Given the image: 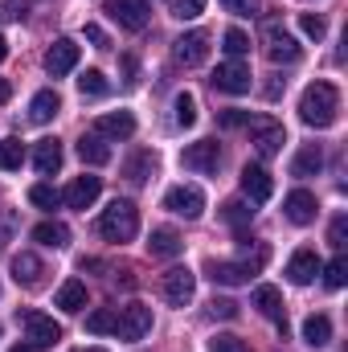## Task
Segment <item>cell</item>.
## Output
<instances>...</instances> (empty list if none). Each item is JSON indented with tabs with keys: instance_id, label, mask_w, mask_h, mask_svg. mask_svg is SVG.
Masks as SVG:
<instances>
[{
	"instance_id": "cell-14",
	"label": "cell",
	"mask_w": 348,
	"mask_h": 352,
	"mask_svg": "<svg viewBox=\"0 0 348 352\" xmlns=\"http://www.w3.org/2000/svg\"><path fill=\"white\" fill-rule=\"evenodd\" d=\"M78 58H83V50H78L70 37H58V41L45 50V70H50L54 78H66V74L78 66Z\"/></svg>"
},
{
	"instance_id": "cell-4",
	"label": "cell",
	"mask_w": 348,
	"mask_h": 352,
	"mask_svg": "<svg viewBox=\"0 0 348 352\" xmlns=\"http://www.w3.org/2000/svg\"><path fill=\"white\" fill-rule=\"evenodd\" d=\"M262 263H266V246H259L254 258H238V263H217V258H213V263H209V278L221 283V287H238V283H250L262 270Z\"/></svg>"
},
{
	"instance_id": "cell-33",
	"label": "cell",
	"mask_w": 348,
	"mask_h": 352,
	"mask_svg": "<svg viewBox=\"0 0 348 352\" xmlns=\"http://www.w3.org/2000/svg\"><path fill=\"white\" fill-rule=\"evenodd\" d=\"M320 270H324V283H328V291H340V287L348 283V258H345V254H336L332 263L320 266Z\"/></svg>"
},
{
	"instance_id": "cell-46",
	"label": "cell",
	"mask_w": 348,
	"mask_h": 352,
	"mask_svg": "<svg viewBox=\"0 0 348 352\" xmlns=\"http://www.w3.org/2000/svg\"><path fill=\"white\" fill-rule=\"evenodd\" d=\"M87 41L90 45H98V50H107V33H102L98 25H87Z\"/></svg>"
},
{
	"instance_id": "cell-36",
	"label": "cell",
	"mask_w": 348,
	"mask_h": 352,
	"mask_svg": "<svg viewBox=\"0 0 348 352\" xmlns=\"http://www.w3.org/2000/svg\"><path fill=\"white\" fill-rule=\"evenodd\" d=\"M78 90L90 94V98H102V94L111 90V82H107V74H102V70H87V74L78 78Z\"/></svg>"
},
{
	"instance_id": "cell-50",
	"label": "cell",
	"mask_w": 348,
	"mask_h": 352,
	"mask_svg": "<svg viewBox=\"0 0 348 352\" xmlns=\"http://www.w3.org/2000/svg\"><path fill=\"white\" fill-rule=\"evenodd\" d=\"M0 250H4V230H0Z\"/></svg>"
},
{
	"instance_id": "cell-42",
	"label": "cell",
	"mask_w": 348,
	"mask_h": 352,
	"mask_svg": "<svg viewBox=\"0 0 348 352\" xmlns=\"http://www.w3.org/2000/svg\"><path fill=\"white\" fill-rule=\"evenodd\" d=\"M246 119H250V111H238V107H230V111H221V115H217V123H221L226 131H234V127H246Z\"/></svg>"
},
{
	"instance_id": "cell-2",
	"label": "cell",
	"mask_w": 348,
	"mask_h": 352,
	"mask_svg": "<svg viewBox=\"0 0 348 352\" xmlns=\"http://www.w3.org/2000/svg\"><path fill=\"white\" fill-rule=\"evenodd\" d=\"M98 234L107 242H131L140 234V209L131 201H111L98 217Z\"/></svg>"
},
{
	"instance_id": "cell-28",
	"label": "cell",
	"mask_w": 348,
	"mask_h": 352,
	"mask_svg": "<svg viewBox=\"0 0 348 352\" xmlns=\"http://www.w3.org/2000/svg\"><path fill=\"white\" fill-rule=\"evenodd\" d=\"M78 156H83V164H107L111 160V144L102 140V135H94V131H87L83 140H78Z\"/></svg>"
},
{
	"instance_id": "cell-26",
	"label": "cell",
	"mask_w": 348,
	"mask_h": 352,
	"mask_svg": "<svg viewBox=\"0 0 348 352\" xmlns=\"http://www.w3.org/2000/svg\"><path fill=\"white\" fill-rule=\"evenodd\" d=\"M33 242L50 246V250H66L70 246V230L62 221H41V226H33Z\"/></svg>"
},
{
	"instance_id": "cell-3",
	"label": "cell",
	"mask_w": 348,
	"mask_h": 352,
	"mask_svg": "<svg viewBox=\"0 0 348 352\" xmlns=\"http://www.w3.org/2000/svg\"><path fill=\"white\" fill-rule=\"evenodd\" d=\"M246 127H250V144H254V152H259L262 160H270V156L283 152V144H287V127H283L279 119H270V115H254V119H246Z\"/></svg>"
},
{
	"instance_id": "cell-25",
	"label": "cell",
	"mask_w": 348,
	"mask_h": 352,
	"mask_svg": "<svg viewBox=\"0 0 348 352\" xmlns=\"http://www.w3.org/2000/svg\"><path fill=\"white\" fill-rule=\"evenodd\" d=\"M58 111H62L58 90H37V94H33V102H29V119H33V123H50Z\"/></svg>"
},
{
	"instance_id": "cell-32",
	"label": "cell",
	"mask_w": 348,
	"mask_h": 352,
	"mask_svg": "<svg viewBox=\"0 0 348 352\" xmlns=\"http://www.w3.org/2000/svg\"><path fill=\"white\" fill-rule=\"evenodd\" d=\"M21 164H25V144L12 140V135L0 140V168H4V173H17Z\"/></svg>"
},
{
	"instance_id": "cell-10",
	"label": "cell",
	"mask_w": 348,
	"mask_h": 352,
	"mask_svg": "<svg viewBox=\"0 0 348 352\" xmlns=\"http://www.w3.org/2000/svg\"><path fill=\"white\" fill-rule=\"evenodd\" d=\"M180 164L188 168V173H217V164H221V148H217V140H197V144H188L184 152H180Z\"/></svg>"
},
{
	"instance_id": "cell-47",
	"label": "cell",
	"mask_w": 348,
	"mask_h": 352,
	"mask_svg": "<svg viewBox=\"0 0 348 352\" xmlns=\"http://www.w3.org/2000/svg\"><path fill=\"white\" fill-rule=\"evenodd\" d=\"M8 94H12V87H8V82L0 78V102H8Z\"/></svg>"
},
{
	"instance_id": "cell-49",
	"label": "cell",
	"mask_w": 348,
	"mask_h": 352,
	"mask_svg": "<svg viewBox=\"0 0 348 352\" xmlns=\"http://www.w3.org/2000/svg\"><path fill=\"white\" fill-rule=\"evenodd\" d=\"M12 352H37V349H33V344H17Z\"/></svg>"
},
{
	"instance_id": "cell-37",
	"label": "cell",
	"mask_w": 348,
	"mask_h": 352,
	"mask_svg": "<svg viewBox=\"0 0 348 352\" xmlns=\"http://www.w3.org/2000/svg\"><path fill=\"white\" fill-rule=\"evenodd\" d=\"M87 332L102 336V332H115V307H98L87 316Z\"/></svg>"
},
{
	"instance_id": "cell-39",
	"label": "cell",
	"mask_w": 348,
	"mask_h": 352,
	"mask_svg": "<svg viewBox=\"0 0 348 352\" xmlns=\"http://www.w3.org/2000/svg\"><path fill=\"white\" fill-rule=\"evenodd\" d=\"M221 41H226V54H230V58L250 54V37H246L242 29H226V37H221Z\"/></svg>"
},
{
	"instance_id": "cell-12",
	"label": "cell",
	"mask_w": 348,
	"mask_h": 352,
	"mask_svg": "<svg viewBox=\"0 0 348 352\" xmlns=\"http://www.w3.org/2000/svg\"><path fill=\"white\" fill-rule=\"evenodd\" d=\"M250 66L242 62V58H230V62H221L217 70H213V87L221 90V94H246L250 90Z\"/></svg>"
},
{
	"instance_id": "cell-51",
	"label": "cell",
	"mask_w": 348,
	"mask_h": 352,
	"mask_svg": "<svg viewBox=\"0 0 348 352\" xmlns=\"http://www.w3.org/2000/svg\"><path fill=\"white\" fill-rule=\"evenodd\" d=\"M87 352H107V349H87Z\"/></svg>"
},
{
	"instance_id": "cell-11",
	"label": "cell",
	"mask_w": 348,
	"mask_h": 352,
	"mask_svg": "<svg viewBox=\"0 0 348 352\" xmlns=\"http://www.w3.org/2000/svg\"><path fill=\"white\" fill-rule=\"evenodd\" d=\"M160 291H164V299H168L173 307H184V303L197 295V274H193L188 266H173V270H164Z\"/></svg>"
},
{
	"instance_id": "cell-18",
	"label": "cell",
	"mask_w": 348,
	"mask_h": 352,
	"mask_svg": "<svg viewBox=\"0 0 348 352\" xmlns=\"http://www.w3.org/2000/svg\"><path fill=\"white\" fill-rule=\"evenodd\" d=\"M320 266H324V263H320V254L303 246V250H295V254H291V263H287V278H291L295 287H307V283L320 274Z\"/></svg>"
},
{
	"instance_id": "cell-21",
	"label": "cell",
	"mask_w": 348,
	"mask_h": 352,
	"mask_svg": "<svg viewBox=\"0 0 348 352\" xmlns=\"http://www.w3.org/2000/svg\"><path fill=\"white\" fill-rule=\"evenodd\" d=\"M180 250H184V242H180L176 230H168V226L152 230V238H148V254H152V258H176Z\"/></svg>"
},
{
	"instance_id": "cell-45",
	"label": "cell",
	"mask_w": 348,
	"mask_h": 352,
	"mask_svg": "<svg viewBox=\"0 0 348 352\" xmlns=\"http://www.w3.org/2000/svg\"><path fill=\"white\" fill-rule=\"evenodd\" d=\"M230 12H238V16H250L254 8H259V0H221Z\"/></svg>"
},
{
	"instance_id": "cell-31",
	"label": "cell",
	"mask_w": 348,
	"mask_h": 352,
	"mask_svg": "<svg viewBox=\"0 0 348 352\" xmlns=\"http://www.w3.org/2000/svg\"><path fill=\"white\" fill-rule=\"evenodd\" d=\"M173 119H176V127H193L197 123V98L188 90H180L173 98Z\"/></svg>"
},
{
	"instance_id": "cell-5",
	"label": "cell",
	"mask_w": 348,
	"mask_h": 352,
	"mask_svg": "<svg viewBox=\"0 0 348 352\" xmlns=\"http://www.w3.org/2000/svg\"><path fill=\"white\" fill-rule=\"evenodd\" d=\"M152 332V307L144 303H127V307H115V336L119 340H144Z\"/></svg>"
},
{
	"instance_id": "cell-30",
	"label": "cell",
	"mask_w": 348,
	"mask_h": 352,
	"mask_svg": "<svg viewBox=\"0 0 348 352\" xmlns=\"http://www.w3.org/2000/svg\"><path fill=\"white\" fill-rule=\"evenodd\" d=\"M123 173H127L131 184H144L148 176L156 173V156H152V152H135V156L127 160V168H123Z\"/></svg>"
},
{
	"instance_id": "cell-41",
	"label": "cell",
	"mask_w": 348,
	"mask_h": 352,
	"mask_svg": "<svg viewBox=\"0 0 348 352\" xmlns=\"http://www.w3.org/2000/svg\"><path fill=\"white\" fill-rule=\"evenodd\" d=\"M209 316H213V320H234V316H238V303L213 295V299H209Z\"/></svg>"
},
{
	"instance_id": "cell-15",
	"label": "cell",
	"mask_w": 348,
	"mask_h": 352,
	"mask_svg": "<svg viewBox=\"0 0 348 352\" xmlns=\"http://www.w3.org/2000/svg\"><path fill=\"white\" fill-rule=\"evenodd\" d=\"M283 213H287V221H291V226H312V221H316V213H320V201H316V192L295 188V192H287Z\"/></svg>"
},
{
	"instance_id": "cell-24",
	"label": "cell",
	"mask_w": 348,
	"mask_h": 352,
	"mask_svg": "<svg viewBox=\"0 0 348 352\" xmlns=\"http://www.w3.org/2000/svg\"><path fill=\"white\" fill-rule=\"evenodd\" d=\"M33 164H37L41 176H54L62 168V144H58V140H41V144L33 148Z\"/></svg>"
},
{
	"instance_id": "cell-34",
	"label": "cell",
	"mask_w": 348,
	"mask_h": 352,
	"mask_svg": "<svg viewBox=\"0 0 348 352\" xmlns=\"http://www.w3.org/2000/svg\"><path fill=\"white\" fill-rule=\"evenodd\" d=\"M29 201H33L37 209H58V205H62V192H58L54 184H33V188H29Z\"/></svg>"
},
{
	"instance_id": "cell-40",
	"label": "cell",
	"mask_w": 348,
	"mask_h": 352,
	"mask_svg": "<svg viewBox=\"0 0 348 352\" xmlns=\"http://www.w3.org/2000/svg\"><path fill=\"white\" fill-rule=\"evenodd\" d=\"M205 12V0H173V16L176 21H197Z\"/></svg>"
},
{
	"instance_id": "cell-38",
	"label": "cell",
	"mask_w": 348,
	"mask_h": 352,
	"mask_svg": "<svg viewBox=\"0 0 348 352\" xmlns=\"http://www.w3.org/2000/svg\"><path fill=\"white\" fill-rule=\"evenodd\" d=\"M299 29H303V37H312V41H324V33H328V21H324L320 12H303V16H299Z\"/></svg>"
},
{
	"instance_id": "cell-20",
	"label": "cell",
	"mask_w": 348,
	"mask_h": 352,
	"mask_svg": "<svg viewBox=\"0 0 348 352\" xmlns=\"http://www.w3.org/2000/svg\"><path fill=\"white\" fill-rule=\"evenodd\" d=\"M254 307H259V316L274 320V324L287 332V311H283V295H279V287H259V291H254Z\"/></svg>"
},
{
	"instance_id": "cell-22",
	"label": "cell",
	"mask_w": 348,
	"mask_h": 352,
	"mask_svg": "<svg viewBox=\"0 0 348 352\" xmlns=\"http://www.w3.org/2000/svg\"><path fill=\"white\" fill-rule=\"evenodd\" d=\"M41 274H45V266H41L37 254H29V250L12 254V278H17L21 287H37V283H41Z\"/></svg>"
},
{
	"instance_id": "cell-29",
	"label": "cell",
	"mask_w": 348,
	"mask_h": 352,
	"mask_svg": "<svg viewBox=\"0 0 348 352\" xmlns=\"http://www.w3.org/2000/svg\"><path fill=\"white\" fill-rule=\"evenodd\" d=\"M324 168V152H320V144H307L295 160H291V176H316Z\"/></svg>"
},
{
	"instance_id": "cell-1",
	"label": "cell",
	"mask_w": 348,
	"mask_h": 352,
	"mask_svg": "<svg viewBox=\"0 0 348 352\" xmlns=\"http://www.w3.org/2000/svg\"><path fill=\"white\" fill-rule=\"evenodd\" d=\"M336 115H340V90L332 87V82H312V87L303 90V98H299V119H303L307 127L324 131V127L336 123Z\"/></svg>"
},
{
	"instance_id": "cell-9",
	"label": "cell",
	"mask_w": 348,
	"mask_h": 352,
	"mask_svg": "<svg viewBox=\"0 0 348 352\" xmlns=\"http://www.w3.org/2000/svg\"><path fill=\"white\" fill-rule=\"evenodd\" d=\"M262 41H266V58H270L274 66H291V62H299V54H303V50H299V41H295L283 25H274V21L266 25Z\"/></svg>"
},
{
	"instance_id": "cell-43",
	"label": "cell",
	"mask_w": 348,
	"mask_h": 352,
	"mask_svg": "<svg viewBox=\"0 0 348 352\" xmlns=\"http://www.w3.org/2000/svg\"><path fill=\"white\" fill-rule=\"evenodd\" d=\"M209 352H250V349H246V340H238V336H213Z\"/></svg>"
},
{
	"instance_id": "cell-8",
	"label": "cell",
	"mask_w": 348,
	"mask_h": 352,
	"mask_svg": "<svg viewBox=\"0 0 348 352\" xmlns=\"http://www.w3.org/2000/svg\"><path fill=\"white\" fill-rule=\"evenodd\" d=\"M102 12H107L119 29H131V33H140V29L148 25V16H152L148 0H102Z\"/></svg>"
},
{
	"instance_id": "cell-48",
	"label": "cell",
	"mask_w": 348,
	"mask_h": 352,
	"mask_svg": "<svg viewBox=\"0 0 348 352\" xmlns=\"http://www.w3.org/2000/svg\"><path fill=\"white\" fill-rule=\"evenodd\" d=\"M4 58H8V41L0 37V62H4Z\"/></svg>"
},
{
	"instance_id": "cell-23",
	"label": "cell",
	"mask_w": 348,
	"mask_h": 352,
	"mask_svg": "<svg viewBox=\"0 0 348 352\" xmlns=\"http://www.w3.org/2000/svg\"><path fill=\"white\" fill-rule=\"evenodd\" d=\"M54 303H58L62 311H70V316L83 311V307H87V283H83V278H66V283L58 287V299H54Z\"/></svg>"
},
{
	"instance_id": "cell-7",
	"label": "cell",
	"mask_w": 348,
	"mask_h": 352,
	"mask_svg": "<svg viewBox=\"0 0 348 352\" xmlns=\"http://www.w3.org/2000/svg\"><path fill=\"white\" fill-rule=\"evenodd\" d=\"M164 209L176 213V217H184V221H197L205 213V192L197 184H173L164 192Z\"/></svg>"
},
{
	"instance_id": "cell-16",
	"label": "cell",
	"mask_w": 348,
	"mask_h": 352,
	"mask_svg": "<svg viewBox=\"0 0 348 352\" xmlns=\"http://www.w3.org/2000/svg\"><path fill=\"white\" fill-rule=\"evenodd\" d=\"M98 192H102V176H74L70 180V188L62 192V201L70 205V209H90L94 201H98Z\"/></svg>"
},
{
	"instance_id": "cell-13",
	"label": "cell",
	"mask_w": 348,
	"mask_h": 352,
	"mask_svg": "<svg viewBox=\"0 0 348 352\" xmlns=\"http://www.w3.org/2000/svg\"><path fill=\"white\" fill-rule=\"evenodd\" d=\"M209 58V33H201V29H193V33H184V37H176L173 41V62L176 66H201Z\"/></svg>"
},
{
	"instance_id": "cell-6",
	"label": "cell",
	"mask_w": 348,
	"mask_h": 352,
	"mask_svg": "<svg viewBox=\"0 0 348 352\" xmlns=\"http://www.w3.org/2000/svg\"><path fill=\"white\" fill-rule=\"evenodd\" d=\"M21 328H25V340L33 349H54L62 340V324H54V316H41V311H21L17 316Z\"/></svg>"
},
{
	"instance_id": "cell-17",
	"label": "cell",
	"mask_w": 348,
	"mask_h": 352,
	"mask_svg": "<svg viewBox=\"0 0 348 352\" xmlns=\"http://www.w3.org/2000/svg\"><path fill=\"white\" fill-rule=\"evenodd\" d=\"M94 135H102V140H131V135H135V115H131V111L98 115V119H94Z\"/></svg>"
},
{
	"instance_id": "cell-35",
	"label": "cell",
	"mask_w": 348,
	"mask_h": 352,
	"mask_svg": "<svg viewBox=\"0 0 348 352\" xmlns=\"http://www.w3.org/2000/svg\"><path fill=\"white\" fill-rule=\"evenodd\" d=\"M221 217H226L230 226H238V230H242V226H250L254 209H250L246 201H226V205H221Z\"/></svg>"
},
{
	"instance_id": "cell-27",
	"label": "cell",
	"mask_w": 348,
	"mask_h": 352,
	"mask_svg": "<svg viewBox=\"0 0 348 352\" xmlns=\"http://www.w3.org/2000/svg\"><path fill=\"white\" fill-rule=\"evenodd\" d=\"M303 340H307L312 349H324V344H332V320H328L324 311L307 316V320H303Z\"/></svg>"
},
{
	"instance_id": "cell-19",
	"label": "cell",
	"mask_w": 348,
	"mask_h": 352,
	"mask_svg": "<svg viewBox=\"0 0 348 352\" xmlns=\"http://www.w3.org/2000/svg\"><path fill=\"white\" fill-rule=\"evenodd\" d=\"M242 192H246L254 205H262V201H270L274 180H270V173H266L262 164H246V168H242Z\"/></svg>"
},
{
	"instance_id": "cell-44",
	"label": "cell",
	"mask_w": 348,
	"mask_h": 352,
	"mask_svg": "<svg viewBox=\"0 0 348 352\" xmlns=\"http://www.w3.org/2000/svg\"><path fill=\"white\" fill-rule=\"evenodd\" d=\"M345 238H348V217L340 213V217L332 221V230H328V242H332L336 250H345Z\"/></svg>"
}]
</instances>
